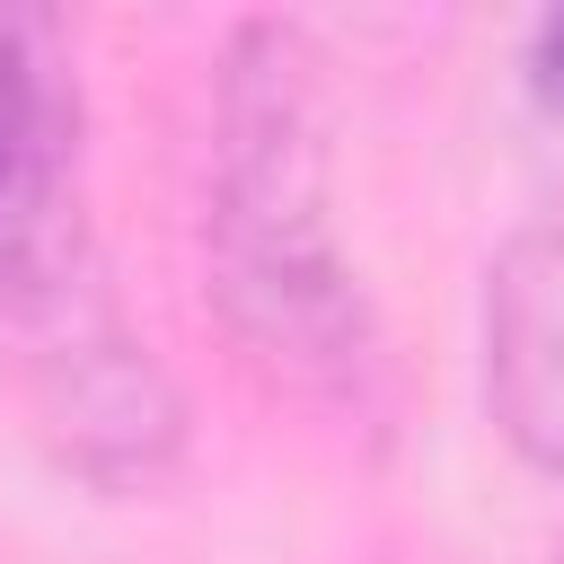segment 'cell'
<instances>
[{
	"label": "cell",
	"mask_w": 564,
	"mask_h": 564,
	"mask_svg": "<svg viewBox=\"0 0 564 564\" xmlns=\"http://www.w3.org/2000/svg\"><path fill=\"white\" fill-rule=\"evenodd\" d=\"M476 352H485V414L502 449L564 485V203L529 212L485 256Z\"/></svg>",
	"instance_id": "4"
},
{
	"label": "cell",
	"mask_w": 564,
	"mask_h": 564,
	"mask_svg": "<svg viewBox=\"0 0 564 564\" xmlns=\"http://www.w3.org/2000/svg\"><path fill=\"white\" fill-rule=\"evenodd\" d=\"M88 247V88L62 18L0 9V326L53 300Z\"/></svg>",
	"instance_id": "3"
},
{
	"label": "cell",
	"mask_w": 564,
	"mask_h": 564,
	"mask_svg": "<svg viewBox=\"0 0 564 564\" xmlns=\"http://www.w3.org/2000/svg\"><path fill=\"white\" fill-rule=\"evenodd\" d=\"M203 308L229 361L291 414L388 441L397 352L335 220L326 53L300 18H238L203 141Z\"/></svg>",
	"instance_id": "1"
},
{
	"label": "cell",
	"mask_w": 564,
	"mask_h": 564,
	"mask_svg": "<svg viewBox=\"0 0 564 564\" xmlns=\"http://www.w3.org/2000/svg\"><path fill=\"white\" fill-rule=\"evenodd\" d=\"M520 79H529V97H538L546 115H564V9H546V18L529 26V44H520Z\"/></svg>",
	"instance_id": "5"
},
{
	"label": "cell",
	"mask_w": 564,
	"mask_h": 564,
	"mask_svg": "<svg viewBox=\"0 0 564 564\" xmlns=\"http://www.w3.org/2000/svg\"><path fill=\"white\" fill-rule=\"evenodd\" d=\"M546 564H564V538H555V555H546Z\"/></svg>",
	"instance_id": "6"
},
{
	"label": "cell",
	"mask_w": 564,
	"mask_h": 564,
	"mask_svg": "<svg viewBox=\"0 0 564 564\" xmlns=\"http://www.w3.org/2000/svg\"><path fill=\"white\" fill-rule=\"evenodd\" d=\"M18 344H26V405L62 476H79L106 502H141L185 467L194 441L185 379L132 326L106 264H79L53 300H35L18 317Z\"/></svg>",
	"instance_id": "2"
}]
</instances>
